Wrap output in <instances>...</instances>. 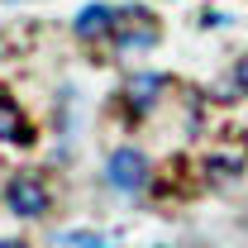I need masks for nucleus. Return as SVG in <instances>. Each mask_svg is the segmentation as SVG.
Here are the masks:
<instances>
[{"instance_id": "1", "label": "nucleus", "mask_w": 248, "mask_h": 248, "mask_svg": "<svg viewBox=\"0 0 248 248\" xmlns=\"http://www.w3.org/2000/svg\"><path fill=\"white\" fill-rule=\"evenodd\" d=\"M162 43V19H157L148 5H120V29L110 38V48L120 58H134V53H153Z\"/></svg>"}, {"instance_id": "2", "label": "nucleus", "mask_w": 248, "mask_h": 248, "mask_svg": "<svg viewBox=\"0 0 248 248\" xmlns=\"http://www.w3.org/2000/svg\"><path fill=\"white\" fill-rule=\"evenodd\" d=\"M105 177H110V186L120 196H143L148 182H153V162H148L143 148L124 143V148H115V153L105 157Z\"/></svg>"}, {"instance_id": "3", "label": "nucleus", "mask_w": 248, "mask_h": 248, "mask_svg": "<svg viewBox=\"0 0 248 248\" xmlns=\"http://www.w3.org/2000/svg\"><path fill=\"white\" fill-rule=\"evenodd\" d=\"M167 91H172V77H162V72H129L120 81V100L129 115H153L157 105L167 100Z\"/></svg>"}, {"instance_id": "4", "label": "nucleus", "mask_w": 248, "mask_h": 248, "mask_svg": "<svg viewBox=\"0 0 248 248\" xmlns=\"http://www.w3.org/2000/svg\"><path fill=\"white\" fill-rule=\"evenodd\" d=\"M5 205H10V215H19V219L48 215V186H43V177L38 172H15L5 182Z\"/></svg>"}, {"instance_id": "5", "label": "nucleus", "mask_w": 248, "mask_h": 248, "mask_svg": "<svg viewBox=\"0 0 248 248\" xmlns=\"http://www.w3.org/2000/svg\"><path fill=\"white\" fill-rule=\"evenodd\" d=\"M115 29H120V5H110V0H91V5H81L77 19H72V33H77L81 43H110Z\"/></svg>"}, {"instance_id": "6", "label": "nucleus", "mask_w": 248, "mask_h": 248, "mask_svg": "<svg viewBox=\"0 0 248 248\" xmlns=\"http://www.w3.org/2000/svg\"><path fill=\"white\" fill-rule=\"evenodd\" d=\"M215 100L219 105H234V100H248V48L224 67V77L215 81Z\"/></svg>"}, {"instance_id": "7", "label": "nucleus", "mask_w": 248, "mask_h": 248, "mask_svg": "<svg viewBox=\"0 0 248 248\" xmlns=\"http://www.w3.org/2000/svg\"><path fill=\"white\" fill-rule=\"evenodd\" d=\"M33 129L24 120V110L10 100V95H0V143H29Z\"/></svg>"}, {"instance_id": "8", "label": "nucleus", "mask_w": 248, "mask_h": 248, "mask_svg": "<svg viewBox=\"0 0 248 248\" xmlns=\"http://www.w3.org/2000/svg\"><path fill=\"white\" fill-rule=\"evenodd\" d=\"M196 24H201V29H224V24H229V15H224V10H201V19H196Z\"/></svg>"}, {"instance_id": "9", "label": "nucleus", "mask_w": 248, "mask_h": 248, "mask_svg": "<svg viewBox=\"0 0 248 248\" xmlns=\"http://www.w3.org/2000/svg\"><path fill=\"white\" fill-rule=\"evenodd\" d=\"M72 244L77 248H110V244H100V234H72Z\"/></svg>"}, {"instance_id": "10", "label": "nucleus", "mask_w": 248, "mask_h": 248, "mask_svg": "<svg viewBox=\"0 0 248 248\" xmlns=\"http://www.w3.org/2000/svg\"><path fill=\"white\" fill-rule=\"evenodd\" d=\"M0 248H24V244H19V239H0Z\"/></svg>"}]
</instances>
